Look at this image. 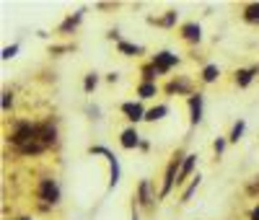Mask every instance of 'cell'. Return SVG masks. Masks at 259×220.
Instances as JSON below:
<instances>
[{"mask_svg": "<svg viewBox=\"0 0 259 220\" xmlns=\"http://www.w3.org/2000/svg\"><path fill=\"white\" fill-rule=\"evenodd\" d=\"M194 161H197V156H187V161H184V166H182V171L177 173V184H182L187 176L192 173V168H194Z\"/></svg>", "mask_w": 259, "mask_h": 220, "instance_id": "obj_7", "label": "cell"}, {"mask_svg": "<svg viewBox=\"0 0 259 220\" xmlns=\"http://www.w3.org/2000/svg\"><path fill=\"white\" fill-rule=\"evenodd\" d=\"M11 140L21 153H41L55 143V127L52 124H18Z\"/></svg>", "mask_w": 259, "mask_h": 220, "instance_id": "obj_1", "label": "cell"}, {"mask_svg": "<svg viewBox=\"0 0 259 220\" xmlns=\"http://www.w3.org/2000/svg\"><path fill=\"white\" fill-rule=\"evenodd\" d=\"M96 88V75H89L85 78V91H94Z\"/></svg>", "mask_w": 259, "mask_h": 220, "instance_id": "obj_19", "label": "cell"}, {"mask_svg": "<svg viewBox=\"0 0 259 220\" xmlns=\"http://www.w3.org/2000/svg\"><path fill=\"white\" fill-rule=\"evenodd\" d=\"M3 96H6V99H3V109H8V106H11V94H3Z\"/></svg>", "mask_w": 259, "mask_h": 220, "instance_id": "obj_22", "label": "cell"}, {"mask_svg": "<svg viewBox=\"0 0 259 220\" xmlns=\"http://www.w3.org/2000/svg\"><path fill=\"white\" fill-rule=\"evenodd\" d=\"M241 135H244V122H239V124H236V127H233V132H231V140L236 143V140H239Z\"/></svg>", "mask_w": 259, "mask_h": 220, "instance_id": "obj_17", "label": "cell"}, {"mask_svg": "<svg viewBox=\"0 0 259 220\" xmlns=\"http://www.w3.org/2000/svg\"><path fill=\"white\" fill-rule=\"evenodd\" d=\"M166 112H168L166 106H156V109H150V112H148V117H145V119H148V122H156V119H161Z\"/></svg>", "mask_w": 259, "mask_h": 220, "instance_id": "obj_12", "label": "cell"}, {"mask_svg": "<svg viewBox=\"0 0 259 220\" xmlns=\"http://www.w3.org/2000/svg\"><path fill=\"white\" fill-rule=\"evenodd\" d=\"M18 220H31V217H18Z\"/></svg>", "mask_w": 259, "mask_h": 220, "instance_id": "obj_24", "label": "cell"}, {"mask_svg": "<svg viewBox=\"0 0 259 220\" xmlns=\"http://www.w3.org/2000/svg\"><path fill=\"white\" fill-rule=\"evenodd\" d=\"M246 21H249V24H259V3H251L249 8H246Z\"/></svg>", "mask_w": 259, "mask_h": 220, "instance_id": "obj_10", "label": "cell"}, {"mask_svg": "<svg viewBox=\"0 0 259 220\" xmlns=\"http://www.w3.org/2000/svg\"><path fill=\"white\" fill-rule=\"evenodd\" d=\"M119 50H122V52H127V55H135V52H140V47H133V44H124V41L119 44Z\"/></svg>", "mask_w": 259, "mask_h": 220, "instance_id": "obj_18", "label": "cell"}, {"mask_svg": "<svg viewBox=\"0 0 259 220\" xmlns=\"http://www.w3.org/2000/svg\"><path fill=\"white\" fill-rule=\"evenodd\" d=\"M189 109H192V124H197L202 117V99L200 96H192L189 99Z\"/></svg>", "mask_w": 259, "mask_h": 220, "instance_id": "obj_5", "label": "cell"}, {"mask_svg": "<svg viewBox=\"0 0 259 220\" xmlns=\"http://www.w3.org/2000/svg\"><path fill=\"white\" fill-rule=\"evenodd\" d=\"M177 161H179V158H177ZM177 161H171V166H168V171H166V184H163V189H161V194H163V197L168 194L171 184L177 182V179H174V173H177Z\"/></svg>", "mask_w": 259, "mask_h": 220, "instance_id": "obj_8", "label": "cell"}, {"mask_svg": "<svg viewBox=\"0 0 259 220\" xmlns=\"http://www.w3.org/2000/svg\"><path fill=\"white\" fill-rule=\"evenodd\" d=\"M171 65H177V55H171V52H161V55H156V60H153L156 73H166Z\"/></svg>", "mask_w": 259, "mask_h": 220, "instance_id": "obj_3", "label": "cell"}, {"mask_svg": "<svg viewBox=\"0 0 259 220\" xmlns=\"http://www.w3.org/2000/svg\"><path fill=\"white\" fill-rule=\"evenodd\" d=\"M207 83L210 80H215V78H218V68H215V65H207V68H205V75H202Z\"/></svg>", "mask_w": 259, "mask_h": 220, "instance_id": "obj_13", "label": "cell"}, {"mask_svg": "<svg viewBox=\"0 0 259 220\" xmlns=\"http://www.w3.org/2000/svg\"><path fill=\"white\" fill-rule=\"evenodd\" d=\"M91 153H101V156L109 158V163H112V187H114V184L119 182V166H117L114 153H112V150H106V148H91Z\"/></svg>", "mask_w": 259, "mask_h": 220, "instance_id": "obj_4", "label": "cell"}, {"mask_svg": "<svg viewBox=\"0 0 259 220\" xmlns=\"http://www.w3.org/2000/svg\"><path fill=\"white\" fill-rule=\"evenodd\" d=\"M153 94H156V85H150V83H143V85H140V96H143V99L153 96Z\"/></svg>", "mask_w": 259, "mask_h": 220, "instance_id": "obj_14", "label": "cell"}, {"mask_svg": "<svg viewBox=\"0 0 259 220\" xmlns=\"http://www.w3.org/2000/svg\"><path fill=\"white\" fill-rule=\"evenodd\" d=\"M174 18H177V13H168V16L161 21V24H163V26H171V24H174Z\"/></svg>", "mask_w": 259, "mask_h": 220, "instance_id": "obj_21", "label": "cell"}, {"mask_svg": "<svg viewBox=\"0 0 259 220\" xmlns=\"http://www.w3.org/2000/svg\"><path fill=\"white\" fill-rule=\"evenodd\" d=\"M122 112H124L130 119H133V122L145 119V117H143V106H140V104H124V106H122Z\"/></svg>", "mask_w": 259, "mask_h": 220, "instance_id": "obj_6", "label": "cell"}, {"mask_svg": "<svg viewBox=\"0 0 259 220\" xmlns=\"http://www.w3.org/2000/svg\"><path fill=\"white\" fill-rule=\"evenodd\" d=\"M184 36H187L189 41H200V26L187 24V26H184Z\"/></svg>", "mask_w": 259, "mask_h": 220, "instance_id": "obj_11", "label": "cell"}, {"mask_svg": "<svg viewBox=\"0 0 259 220\" xmlns=\"http://www.w3.org/2000/svg\"><path fill=\"white\" fill-rule=\"evenodd\" d=\"M16 52H18V47L13 44V47H6V50H3V57H6V60H11V57H13Z\"/></svg>", "mask_w": 259, "mask_h": 220, "instance_id": "obj_20", "label": "cell"}, {"mask_svg": "<svg viewBox=\"0 0 259 220\" xmlns=\"http://www.w3.org/2000/svg\"><path fill=\"white\" fill-rule=\"evenodd\" d=\"M251 220H259V207H256V210L251 212Z\"/></svg>", "mask_w": 259, "mask_h": 220, "instance_id": "obj_23", "label": "cell"}, {"mask_svg": "<svg viewBox=\"0 0 259 220\" xmlns=\"http://www.w3.org/2000/svg\"><path fill=\"white\" fill-rule=\"evenodd\" d=\"M140 200H143V205H150V194H148V182H143V184H140Z\"/></svg>", "mask_w": 259, "mask_h": 220, "instance_id": "obj_16", "label": "cell"}, {"mask_svg": "<svg viewBox=\"0 0 259 220\" xmlns=\"http://www.w3.org/2000/svg\"><path fill=\"white\" fill-rule=\"evenodd\" d=\"M251 75H254V70H241V73H239V85H249Z\"/></svg>", "mask_w": 259, "mask_h": 220, "instance_id": "obj_15", "label": "cell"}, {"mask_svg": "<svg viewBox=\"0 0 259 220\" xmlns=\"http://www.w3.org/2000/svg\"><path fill=\"white\" fill-rule=\"evenodd\" d=\"M122 145L124 148H135L138 145V132L135 129H124L122 132Z\"/></svg>", "mask_w": 259, "mask_h": 220, "instance_id": "obj_9", "label": "cell"}, {"mask_svg": "<svg viewBox=\"0 0 259 220\" xmlns=\"http://www.w3.org/2000/svg\"><path fill=\"white\" fill-rule=\"evenodd\" d=\"M57 197H60V189H57V184L52 182V179H41V184H39V200H45V202H57Z\"/></svg>", "mask_w": 259, "mask_h": 220, "instance_id": "obj_2", "label": "cell"}]
</instances>
